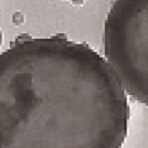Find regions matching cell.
Segmentation results:
<instances>
[{
    "mask_svg": "<svg viewBox=\"0 0 148 148\" xmlns=\"http://www.w3.org/2000/svg\"><path fill=\"white\" fill-rule=\"evenodd\" d=\"M130 107L109 63L64 36L0 53V148H121Z\"/></svg>",
    "mask_w": 148,
    "mask_h": 148,
    "instance_id": "6da1fadb",
    "label": "cell"
},
{
    "mask_svg": "<svg viewBox=\"0 0 148 148\" xmlns=\"http://www.w3.org/2000/svg\"><path fill=\"white\" fill-rule=\"evenodd\" d=\"M104 53L132 99L148 106V0H116L104 25Z\"/></svg>",
    "mask_w": 148,
    "mask_h": 148,
    "instance_id": "7a4b0ae2",
    "label": "cell"
},
{
    "mask_svg": "<svg viewBox=\"0 0 148 148\" xmlns=\"http://www.w3.org/2000/svg\"><path fill=\"white\" fill-rule=\"evenodd\" d=\"M69 1H71V2L75 4H81L84 2V0H69Z\"/></svg>",
    "mask_w": 148,
    "mask_h": 148,
    "instance_id": "3957f363",
    "label": "cell"
}]
</instances>
